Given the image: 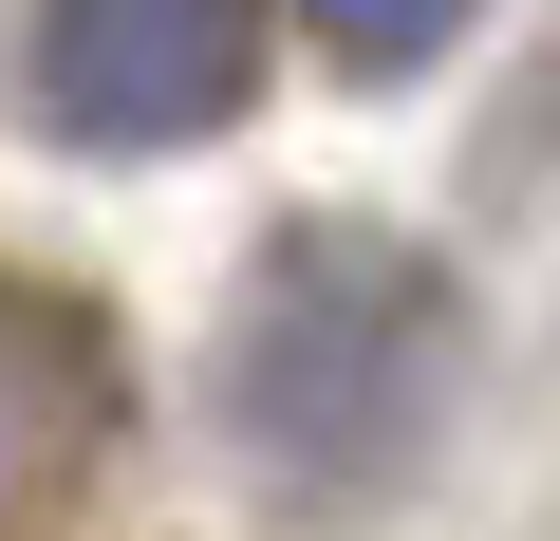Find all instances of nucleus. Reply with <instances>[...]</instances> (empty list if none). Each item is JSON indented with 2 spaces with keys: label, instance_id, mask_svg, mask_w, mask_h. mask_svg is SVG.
<instances>
[{
  "label": "nucleus",
  "instance_id": "obj_1",
  "mask_svg": "<svg viewBox=\"0 0 560 541\" xmlns=\"http://www.w3.org/2000/svg\"><path fill=\"white\" fill-rule=\"evenodd\" d=\"M467 374V299L448 261L393 224H280L243 261V318H224V430L280 504H393L448 430Z\"/></svg>",
  "mask_w": 560,
  "mask_h": 541
},
{
  "label": "nucleus",
  "instance_id": "obj_2",
  "mask_svg": "<svg viewBox=\"0 0 560 541\" xmlns=\"http://www.w3.org/2000/svg\"><path fill=\"white\" fill-rule=\"evenodd\" d=\"M20 94L57 150L131 168V150H206L261 94V0H38L20 20Z\"/></svg>",
  "mask_w": 560,
  "mask_h": 541
},
{
  "label": "nucleus",
  "instance_id": "obj_3",
  "mask_svg": "<svg viewBox=\"0 0 560 541\" xmlns=\"http://www.w3.org/2000/svg\"><path fill=\"white\" fill-rule=\"evenodd\" d=\"M300 38H318L337 75H430V57L467 38V0H300Z\"/></svg>",
  "mask_w": 560,
  "mask_h": 541
},
{
  "label": "nucleus",
  "instance_id": "obj_4",
  "mask_svg": "<svg viewBox=\"0 0 560 541\" xmlns=\"http://www.w3.org/2000/svg\"><path fill=\"white\" fill-rule=\"evenodd\" d=\"M0 337H20V318H0ZM0 374H20V355H0Z\"/></svg>",
  "mask_w": 560,
  "mask_h": 541
}]
</instances>
